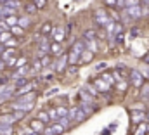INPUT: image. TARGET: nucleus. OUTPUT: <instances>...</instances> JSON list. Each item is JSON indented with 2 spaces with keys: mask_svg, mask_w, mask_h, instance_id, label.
<instances>
[{
  "mask_svg": "<svg viewBox=\"0 0 149 135\" xmlns=\"http://www.w3.org/2000/svg\"><path fill=\"white\" fill-rule=\"evenodd\" d=\"M128 76H130V81H132V85H134L135 88H141V87H142V83H144V74H142L141 71L130 69V71H128Z\"/></svg>",
  "mask_w": 149,
  "mask_h": 135,
  "instance_id": "1",
  "label": "nucleus"
},
{
  "mask_svg": "<svg viewBox=\"0 0 149 135\" xmlns=\"http://www.w3.org/2000/svg\"><path fill=\"white\" fill-rule=\"evenodd\" d=\"M94 17H95V24H97V26H102V28L111 21V19L108 17V14H106L102 9H97V10L94 12Z\"/></svg>",
  "mask_w": 149,
  "mask_h": 135,
  "instance_id": "2",
  "label": "nucleus"
},
{
  "mask_svg": "<svg viewBox=\"0 0 149 135\" xmlns=\"http://www.w3.org/2000/svg\"><path fill=\"white\" fill-rule=\"evenodd\" d=\"M68 118L70 120H76V121H85L87 114H85V111L81 107H71L68 111Z\"/></svg>",
  "mask_w": 149,
  "mask_h": 135,
  "instance_id": "3",
  "label": "nucleus"
},
{
  "mask_svg": "<svg viewBox=\"0 0 149 135\" xmlns=\"http://www.w3.org/2000/svg\"><path fill=\"white\" fill-rule=\"evenodd\" d=\"M68 66V56L66 54H59V59L54 63V69L57 71V73H61V71H64Z\"/></svg>",
  "mask_w": 149,
  "mask_h": 135,
  "instance_id": "4",
  "label": "nucleus"
},
{
  "mask_svg": "<svg viewBox=\"0 0 149 135\" xmlns=\"http://www.w3.org/2000/svg\"><path fill=\"white\" fill-rule=\"evenodd\" d=\"M125 10H127V14H128L132 19H137V17L142 16V12H141V5H130V7H125Z\"/></svg>",
  "mask_w": 149,
  "mask_h": 135,
  "instance_id": "5",
  "label": "nucleus"
},
{
  "mask_svg": "<svg viewBox=\"0 0 149 135\" xmlns=\"http://www.w3.org/2000/svg\"><path fill=\"white\" fill-rule=\"evenodd\" d=\"M50 35L54 36V42H63V40H64V36H66V35H64V30H63V28H59V26H57V28H52Z\"/></svg>",
  "mask_w": 149,
  "mask_h": 135,
  "instance_id": "6",
  "label": "nucleus"
},
{
  "mask_svg": "<svg viewBox=\"0 0 149 135\" xmlns=\"http://www.w3.org/2000/svg\"><path fill=\"white\" fill-rule=\"evenodd\" d=\"M12 107L14 109H21V111H30L31 107H33V102H23V101H17L16 104H12Z\"/></svg>",
  "mask_w": 149,
  "mask_h": 135,
  "instance_id": "7",
  "label": "nucleus"
},
{
  "mask_svg": "<svg viewBox=\"0 0 149 135\" xmlns=\"http://www.w3.org/2000/svg\"><path fill=\"white\" fill-rule=\"evenodd\" d=\"M49 52H50V54H54V56H59V54H63L61 42H52V43L49 45Z\"/></svg>",
  "mask_w": 149,
  "mask_h": 135,
  "instance_id": "8",
  "label": "nucleus"
},
{
  "mask_svg": "<svg viewBox=\"0 0 149 135\" xmlns=\"http://www.w3.org/2000/svg\"><path fill=\"white\" fill-rule=\"evenodd\" d=\"M92 83H94V85L97 87V90H101V92H106V90H109V85H108V83H106V81H104L101 76H99V78H95Z\"/></svg>",
  "mask_w": 149,
  "mask_h": 135,
  "instance_id": "9",
  "label": "nucleus"
},
{
  "mask_svg": "<svg viewBox=\"0 0 149 135\" xmlns=\"http://www.w3.org/2000/svg\"><path fill=\"white\" fill-rule=\"evenodd\" d=\"M38 52H40V56H43V54H47V52H49V42H47V36H42V38H40Z\"/></svg>",
  "mask_w": 149,
  "mask_h": 135,
  "instance_id": "10",
  "label": "nucleus"
},
{
  "mask_svg": "<svg viewBox=\"0 0 149 135\" xmlns=\"http://www.w3.org/2000/svg\"><path fill=\"white\" fill-rule=\"evenodd\" d=\"M92 57H94V52H92V50H88V49H85V50H83V52L80 54L78 61H80V63H88V61H90Z\"/></svg>",
  "mask_w": 149,
  "mask_h": 135,
  "instance_id": "11",
  "label": "nucleus"
},
{
  "mask_svg": "<svg viewBox=\"0 0 149 135\" xmlns=\"http://www.w3.org/2000/svg\"><path fill=\"white\" fill-rule=\"evenodd\" d=\"M30 127H31V130H33V132H43V128H45V123H42V121H40V120H33V121H31V123H30Z\"/></svg>",
  "mask_w": 149,
  "mask_h": 135,
  "instance_id": "12",
  "label": "nucleus"
},
{
  "mask_svg": "<svg viewBox=\"0 0 149 135\" xmlns=\"http://www.w3.org/2000/svg\"><path fill=\"white\" fill-rule=\"evenodd\" d=\"M52 23L50 21H47V23H43L42 24V30H40V35H43V36H49L50 35V31H52Z\"/></svg>",
  "mask_w": 149,
  "mask_h": 135,
  "instance_id": "13",
  "label": "nucleus"
},
{
  "mask_svg": "<svg viewBox=\"0 0 149 135\" xmlns=\"http://www.w3.org/2000/svg\"><path fill=\"white\" fill-rule=\"evenodd\" d=\"M14 94V88H10V87H7V88H0V102L5 101L7 97H10Z\"/></svg>",
  "mask_w": 149,
  "mask_h": 135,
  "instance_id": "14",
  "label": "nucleus"
},
{
  "mask_svg": "<svg viewBox=\"0 0 149 135\" xmlns=\"http://www.w3.org/2000/svg\"><path fill=\"white\" fill-rule=\"evenodd\" d=\"M71 49H73V50H76L78 54H81V52L87 49V43H85L83 40H78V42H74V43H73V47H71Z\"/></svg>",
  "mask_w": 149,
  "mask_h": 135,
  "instance_id": "15",
  "label": "nucleus"
},
{
  "mask_svg": "<svg viewBox=\"0 0 149 135\" xmlns=\"http://www.w3.org/2000/svg\"><path fill=\"white\" fill-rule=\"evenodd\" d=\"M68 56V64H74V63H78V57H80V54L76 52V50H70V54H66Z\"/></svg>",
  "mask_w": 149,
  "mask_h": 135,
  "instance_id": "16",
  "label": "nucleus"
},
{
  "mask_svg": "<svg viewBox=\"0 0 149 135\" xmlns=\"http://www.w3.org/2000/svg\"><path fill=\"white\" fill-rule=\"evenodd\" d=\"M14 121H16V118L12 114H2L0 116V123H3V125H12Z\"/></svg>",
  "mask_w": 149,
  "mask_h": 135,
  "instance_id": "17",
  "label": "nucleus"
},
{
  "mask_svg": "<svg viewBox=\"0 0 149 135\" xmlns=\"http://www.w3.org/2000/svg\"><path fill=\"white\" fill-rule=\"evenodd\" d=\"M95 38H97V35H95L94 30H87V31L83 33V42H94Z\"/></svg>",
  "mask_w": 149,
  "mask_h": 135,
  "instance_id": "18",
  "label": "nucleus"
},
{
  "mask_svg": "<svg viewBox=\"0 0 149 135\" xmlns=\"http://www.w3.org/2000/svg\"><path fill=\"white\" fill-rule=\"evenodd\" d=\"M12 125H3L0 123V135H12Z\"/></svg>",
  "mask_w": 149,
  "mask_h": 135,
  "instance_id": "19",
  "label": "nucleus"
},
{
  "mask_svg": "<svg viewBox=\"0 0 149 135\" xmlns=\"http://www.w3.org/2000/svg\"><path fill=\"white\" fill-rule=\"evenodd\" d=\"M101 78H102V80H104L109 87H111V85H114V78H113L111 73H102V74H101Z\"/></svg>",
  "mask_w": 149,
  "mask_h": 135,
  "instance_id": "20",
  "label": "nucleus"
},
{
  "mask_svg": "<svg viewBox=\"0 0 149 135\" xmlns=\"http://www.w3.org/2000/svg\"><path fill=\"white\" fill-rule=\"evenodd\" d=\"M37 118L42 121V123H49V121H50V118H49V113H47V111H42V113H38Z\"/></svg>",
  "mask_w": 149,
  "mask_h": 135,
  "instance_id": "21",
  "label": "nucleus"
},
{
  "mask_svg": "<svg viewBox=\"0 0 149 135\" xmlns=\"http://www.w3.org/2000/svg\"><path fill=\"white\" fill-rule=\"evenodd\" d=\"M5 24H7V26L17 24V17H16V16H5Z\"/></svg>",
  "mask_w": 149,
  "mask_h": 135,
  "instance_id": "22",
  "label": "nucleus"
},
{
  "mask_svg": "<svg viewBox=\"0 0 149 135\" xmlns=\"http://www.w3.org/2000/svg\"><path fill=\"white\" fill-rule=\"evenodd\" d=\"M2 57H3V61L7 63V61H10V59H14V57H16V52H14V50H5Z\"/></svg>",
  "mask_w": 149,
  "mask_h": 135,
  "instance_id": "23",
  "label": "nucleus"
},
{
  "mask_svg": "<svg viewBox=\"0 0 149 135\" xmlns=\"http://www.w3.org/2000/svg\"><path fill=\"white\" fill-rule=\"evenodd\" d=\"M26 83H28V80H26L24 76H17V78H16V88L23 87V85H26Z\"/></svg>",
  "mask_w": 149,
  "mask_h": 135,
  "instance_id": "24",
  "label": "nucleus"
},
{
  "mask_svg": "<svg viewBox=\"0 0 149 135\" xmlns=\"http://www.w3.org/2000/svg\"><path fill=\"white\" fill-rule=\"evenodd\" d=\"M10 35H12V33H9L7 30H3V31H0V42H2V43H5V42H7V40L10 38Z\"/></svg>",
  "mask_w": 149,
  "mask_h": 135,
  "instance_id": "25",
  "label": "nucleus"
},
{
  "mask_svg": "<svg viewBox=\"0 0 149 135\" xmlns=\"http://www.w3.org/2000/svg\"><path fill=\"white\" fill-rule=\"evenodd\" d=\"M40 64H42V68H45V66H50V64H52V63H50V57L43 54V56H42V59H40Z\"/></svg>",
  "mask_w": 149,
  "mask_h": 135,
  "instance_id": "26",
  "label": "nucleus"
},
{
  "mask_svg": "<svg viewBox=\"0 0 149 135\" xmlns=\"http://www.w3.org/2000/svg\"><path fill=\"white\" fill-rule=\"evenodd\" d=\"M35 97H37V95H35V92H33V94L24 95V97H19V101H23V102H33V101H35Z\"/></svg>",
  "mask_w": 149,
  "mask_h": 135,
  "instance_id": "27",
  "label": "nucleus"
},
{
  "mask_svg": "<svg viewBox=\"0 0 149 135\" xmlns=\"http://www.w3.org/2000/svg\"><path fill=\"white\" fill-rule=\"evenodd\" d=\"M33 3H35L37 9H45L47 7V0H33Z\"/></svg>",
  "mask_w": 149,
  "mask_h": 135,
  "instance_id": "28",
  "label": "nucleus"
},
{
  "mask_svg": "<svg viewBox=\"0 0 149 135\" xmlns=\"http://www.w3.org/2000/svg\"><path fill=\"white\" fill-rule=\"evenodd\" d=\"M24 9H26V12H28V14H35V12H37L35 3H26V5H24Z\"/></svg>",
  "mask_w": 149,
  "mask_h": 135,
  "instance_id": "29",
  "label": "nucleus"
},
{
  "mask_svg": "<svg viewBox=\"0 0 149 135\" xmlns=\"http://www.w3.org/2000/svg\"><path fill=\"white\" fill-rule=\"evenodd\" d=\"M56 113H57V116H59V118H63V116H68V109H66V107H61V106L56 109Z\"/></svg>",
  "mask_w": 149,
  "mask_h": 135,
  "instance_id": "30",
  "label": "nucleus"
},
{
  "mask_svg": "<svg viewBox=\"0 0 149 135\" xmlns=\"http://www.w3.org/2000/svg\"><path fill=\"white\" fill-rule=\"evenodd\" d=\"M47 113H49V118H50V121H57V120H59V116H57L56 109H49Z\"/></svg>",
  "mask_w": 149,
  "mask_h": 135,
  "instance_id": "31",
  "label": "nucleus"
},
{
  "mask_svg": "<svg viewBox=\"0 0 149 135\" xmlns=\"http://www.w3.org/2000/svg\"><path fill=\"white\" fill-rule=\"evenodd\" d=\"M3 5H7V7H10V9H17V7H19V2H17V0H7Z\"/></svg>",
  "mask_w": 149,
  "mask_h": 135,
  "instance_id": "32",
  "label": "nucleus"
},
{
  "mask_svg": "<svg viewBox=\"0 0 149 135\" xmlns=\"http://www.w3.org/2000/svg\"><path fill=\"white\" fill-rule=\"evenodd\" d=\"M66 73H68L70 76H73V74H78V68L74 66V64H70V68L66 69Z\"/></svg>",
  "mask_w": 149,
  "mask_h": 135,
  "instance_id": "33",
  "label": "nucleus"
},
{
  "mask_svg": "<svg viewBox=\"0 0 149 135\" xmlns=\"http://www.w3.org/2000/svg\"><path fill=\"white\" fill-rule=\"evenodd\" d=\"M12 33H14V35H19V36H21V35L24 33V28H21V26L14 24V26H12Z\"/></svg>",
  "mask_w": 149,
  "mask_h": 135,
  "instance_id": "34",
  "label": "nucleus"
},
{
  "mask_svg": "<svg viewBox=\"0 0 149 135\" xmlns=\"http://www.w3.org/2000/svg\"><path fill=\"white\" fill-rule=\"evenodd\" d=\"M24 114H26V111H21V109H16V113H14L12 116H14V118H16V121H17V120H23V116H24Z\"/></svg>",
  "mask_w": 149,
  "mask_h": 135,
  "instance_id": "35",
  "label": "nucleus"
},
{
  "mask_svg": "<svg viewBox=\"0 0 149 135\" xmlns=\"http://www.w3.org/2000/svg\"><path fill=\"white\" fill-rule=\"evenodd\" d=\"M17 23H19V26H21V28H28L30 19H28V17H23V19H17Z\"/></svg>",
  "mask_w": 149,
  "mask_h": 135,
  "instance_id": "36",
  "label": "nucleus"
},
{
  "mask_svg": "<svg viewBox=\"0 0 149 135\" xmlns=\"http://www.w3.org/2000/svg\"><path fill=\"white\" fill-rule=\"evenodd\" d=\"M142 118H144V113H135L134 111V123H139Z\"/></svg>",
  "mask_w": 149,
  "mask_h": 135,
  "instance_id": "37",
  "label": "nucleus"
},
{
  "mask_svg": "<svg viewBox=\"0 0 149 135\" xmlns=\"http://www.w3.org/2000/svg\"><path fill=\"white\" fill-rule=\"evenodd\" d=\"M139 33H141V30H139V28H132L128 36H130V38H137V36H139Z\"/></svg>",
  "mask_w": 149,
  "mask_h": 135,
  "instance_id": "38",
  "label": "nucleus"
},
{
  "mask_svg": "<svg viewBox=\"0 0 149 135\" xmlns=\"http://www.w3.org/2000/svg\"><path fill=\"white\" fill-rule=\"evenodd\" d=\"M146 132H148V127H146V125H141V127H139V130H137V134H135V135H144Z\"/></svg>",
  "mask_w": 149,
  "mask_h": 135,
  "instance_id": "39",
  "label": "nucleus"
},
{
  "mask_svg": "<svg viewBox=\"0 0 149 135\" xmlns=\"http://www.w3.org/2000/svg\"><path fill=\"white\" fill-rule=\"evenodd\" d=\"M141 0H125V7H130V5H139Z\"/></svg>",
  "mask_w": 149,
  "mask_h": 135,
  "instance_id": "40",
  "label": "nucleus"
},
{
  "mask_svg": "<svg viewBox=\"0 0 149 135\" xmlns=\"http://www.w3.org/2000/svg\"><path fill=\"white\" fill-rule=\"evenodd\" d=\"M144 85V83H142ZM149 95V83H146L144 87H142V97H148Z\"/></svg>",
  "mask_w": 149,
  "mask_h": 135,
  "instance_id": "41",
  "label": "nucleus"
},
{
  "mask_svg": "<svg viewBox=\"0 0 149 135\" xmlns=\"http://www.w3.org/2000/svg\"><path fill=\"white\" fill-rule=\"evenodd\" d=\"M57 92H59V90H57V88H50V90H49V92H45V95H47V97H50V95H56V94H57Z\"/></svg>",
  "mask_w": 149,
  "mask_h": 135,
  "instance_id": "42",
  "label": "nucleus"
},
{
  "mask_svg": "<svg viewBox=\"0 0 149 135\" xmlns=\"http://www.w3.org/2000/svg\"><path fill=\"white\" fill-rule=\"evenodd\" d=\"M108 68V63H102V64H97L95 66V71H101V69H106Z\"/></svg>",
  "mask_w": 149,
  "mask_h": 135,
  "instance_id": "43",
  "label": "nucleus"
},
{
  "mask_svg": "<svg viewBox=\"0 0 149 135\" xmlns=\"http://www.w3.org/2000/svg\"><path fill=\"white\" fill-rule=\"evenodd\" d=\"M40 68H42L40 61H35V64H33V69H35V71H40Z\"/></svg>",
  "mask_w": 149,
  "mask_h": 135,
  "instance_id": "44",
  "label": "nucleus"
},
{
  "mask_svg": "<svg viewBox=\"0 0 149 135\" xmlns=\"http://www.w3.org/2000/svg\"><path fill=\"white\" fill-rule=\"evenodd\" d=\"M116 5L121 7V9H125V0H116Z\"/></svg>",
  "mask_w": 149,
  "mask_h": 135,
  "instance_id": "45",
  "label": "nucleus"
},
{
  "mask_svg": "<svg viewBox=\"0 0 149 135\" xmlns=\"http://www.w3.org/2000/svg\"><path fill=\"white\" fill-rule=\"evenodd\" d=\"M142 74H148V76H149V66H144V69H142Z\"/></svg>",
  "mask_w": 149,
  "mask_h": 135,
  "instance_id": "46",
  "label": "nucleus"
},
{
  "mask_svg": "<svg viewBox=\"0 0 149 135\" xmlns=\"http://www.w3.org/2000/svg\"><path fill=\"white\" fill-rule=\"evenodd\" d=\"M108 5H116V0H104Z\"/></svg>",
  "mask_w": 149,
  "mask_h": 135,
  "instance_id": "47",
  "label": "nucleus"
},
{
  "mask_svg": "<svg viewBox=\"0 0 149 135\" xmlns=\"http://www.w3.org/2000/svg\"><path fill=\"white\" fill-rule=\"evenodd\" d=\"M144 63H149V54H146V56H144Z\"/></svg>",
  "mask_w": 149,
  "mask_h": 135,
  "instance_id": "48",
  "label": "nucleus"
},
{
  "mask_svg": "<svg viewBox=\"0 0 149 135\" xmlns=\"http://www.w3.org/2000/svg\"><path fill=\"white\" fill-rule=\"evenodd\" d=\"M26 135H38V134H37V132H28Z\"/></svg>",
  "mask_w": 149,
  "mask_h": 135,
  "instance_id": "49",
  "label": "nucleus"
},
{
  "mask_svg": "<svg viewBox=\"0 0 149 135\" xmlns=\"http://www.w3.org/2000/svg\"><path fill=\"white\" fill-rule=\"evenodd\" d=\"M3 66H5V64H3V63H2V61H0V69H3Z\"/></svg>",
  "mask_w": 149,
  "mask_h": 135,
  "instance_id": "50",
  "label": "nucleus"
},
{
  "mask_svg": "<svg viewBox=\"0 0 149 135\" xmlns=\"http://www.w3.org/2000/svg\"><path fill=\"white\" fill-rule=\"evenodd\" d=\"M142 2H144V3H146V5H149V0H142Z\"/></svg>",
  "mask_w": 149,
  "mask_h": 135,
  "instance_id": "51",
  "label": "nucleus"
},
{
  "mask_svg": "<svg viewBox=\"0 0 149 135\" xmlns=\"http://www.w3.org/2000/svg\"><path fill=\"white\" fill-rule=\"evenodd\" d=\"M2 7H3V5H0V16H2Z\"/></svg>",
  "mask_w": 149,
  "mask_h": 135,
  "instance_id": "52",
  "label": "nucleus"
},
{
  "mask_svg": "<svg viewBox=\"0 0 149 135\" xmlns=\"http://www.w3.org/2000/svg\"><path fill=\"white\" fill-rule=\"evenodd\" d=\"M144 116H148V120H149V113H146V114H144Z\"/></svg>",
  "mask_w": 149,
  "mask_h": 135,
  "instance_id": "53",
  "label": "nucleus"
},
{
  "mask_svg": "<svg viewBox=\"0 0 149 135\" xmlns=\"http://www.w3.org/2000/svg\"><path fill=\"white\" fill-rule=\"evenodd\" d=\"M148 130H149V125H148Z\"/></svg>",
  "mask_w": 149,
  "mask_h": 135,
  "instance_id": "54",
  "label": "nucleus"
}]
</instances>
